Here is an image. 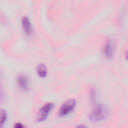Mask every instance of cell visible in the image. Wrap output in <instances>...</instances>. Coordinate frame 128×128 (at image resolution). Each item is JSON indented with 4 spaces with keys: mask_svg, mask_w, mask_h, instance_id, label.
<instances>
[{
    "mask_svg": "<svg viewBox=\"0 0 128 128\" xmlns=\"http://www.w3.org/2000/svg\"><path fill=\"white\" fill-rule=\"evenodd\" d=\"M106 117H107V110L101 104L96 105L94 107V109L92 110L91 115H90V119L93 122L103 121L104 119H106Z\"/></svg>",
    "mask_w": 128,
    "mask_h": 128,
    "instance_id": "cell-1",
    "label": "cell"
},
{
    "mask_svg": "<svg viewBox=\"0 0 128 128\" xmlns=\"http://www.w3.org/2000/svg\"><path fill=\"white\" fill-rule=\"evenodd\" d=\"M75 106H76V100L75 99H70V100L66 101L60 107V109H59V115L60 116H66V115L70 114L74 110Z\"/></svg>",
    "mask_w": 128,
    "mask_h": 128,
    "instance_id": "cell-2",
    "label": "cell"
},
{
    "mask_svg": "<svg viewBox=\"0 0 128 128\" xmlns=\"http://www.w3.org/2000/svg\"><path fill=\"white\" fill-rule=\"evenodd\" d=\"M52 109H53V104L52 103H46V104H44L40 108V110L38 112V121H44L48 117V115L50 114V112L52 111Z\"/></svg>",
    "mask_w": 128,
    "mask_h": 128,
    "instance_id": "cell-3",
    "label": "cell"
},
{
    "mask_svg": "<svg viewBox=\"0 0 128 128\" xmlns=\"http://www.w3.org/2000/svg\"><path fill=\"white\" fill-rule=\"evenodd\" d=\"M103 53H104V55H105V57H106L107 59L113 58L114 53H115V43H114V41L109 40V41L105 44L104 49H103Z\"/></svg>",
    "mask_w": 128,
    "mask_h": 128,
    "instance_id": "cell-4",
    "label": "cell"
},
{
    "mask_svg": "<svg viewBox=\"0 0 128 128\" xmlns=\"http://www.w3.org/2000/svg\"><path fill=\"white\" fill-rule=\"evenodd\" d=\"M21 24H22V29L25 32L26 35H31L32 31H33V27L31 24V21L29 20V18L27 17H23L21 20Z\"/></svg>",
    "mask_w": 128,
    "mask_h": 128,
    "instance_id": "cell-5",
    "label": "cell"
},
{
    "mask_svg": "<svg viewBox=\"0 0 128 128\" xmlns=\"http://www.w3.org/2000/svg\"><path fill=\"white\" fill-rule=\"evenodd\" d=\"M37 74L41 78H44L47 76V68L44 64H40L37 66Z\"/></svg>",
    "mask_w": 128,
    "mask_h": 128,
    "instance_id": "cell-6",
    "label": "cell"
},
{
    "mask_svg": "<svg viewBox=\"0 0 128 128\" xmlns=\"http://www.w3.org/2000/svg\"><path fill=\"white\" fill-rule=\"evenodd\" d=\"M18 83H19V86L22 89H27L28 88V80L25 76H20L18 78Z\"/></svg>",
    "mask_w": 128,
    "mask_h": 128,
    "instance_id": "cell-7",
    "label": "cell"
},
{
    "mask_svg": "<svg viewBox=\"0 0 128 128\" xmlns=\"http://www.w3.org/2000/svg\"><path fill=\"white\" fill-rule=\"evenodd\" d=\"M7 120V113L5 110L0 111V128H3Z\"/></svg>",
    "mask_w": 128,
    "mask_h": 128,
    "instance_id": "cell-8",
    "label": "cell"
},
{
    "mask_svg": "<svg viewBox=\"0 0 128 128\" xmlns=\"http://www.w3.org/2000/svg\"><path fill=\"white\" fill-rule=\"evenodd\" d=\"M5 98V94H4V89H3V84H2V80H1V76H0V104L3 103Z\"/></svg>",
    "mask_w": 128,
    "mask_h": 128,
    "instance_id": "cell-9",
    "label": "cell"
},
{
    "mask_svg": "<svg viewBox=\"0 0 128 128\" xmlns=\"http://www.w3.org/2000/svg\"><path fill=\"white\" fill-rule=\"evenodd\" d=\"M14 128H25V126L23 124H21V123H17V124H15Z\"/></svg>",
    "mask_w": 128,
    "mask_h": 128,
    "instance_id": "cell-10",
    "label": "cell"
},
{
    "mask_svg": "<svg viewBox=\"0 0 128 128\" xmlns=\"http://www.w3.org/2000/svg\"><path fill=\"white\" fill-rule=\"evenodd\" d=\"M76 128H87L86 126H84V125H78Z\"/></svg>",
    "mask_w": 128,
    "mask_h": 128,
    "instance_id": "cell-11",
    "label": "cell"
},
{
    "mask_svg": "<svg viewBox=\"0 0 128 128\" xmlns=\"http://www.w3.org/2000/svg\"><path fill=\"white\" fill-rule=\"evenodd\" d=\"M126 58H127V60H128V55H127V56H126Z\"/></svg>",
    "mask_w": 128,
    "mask_h": 128,
    "instance_id": "cell-12",
    "label": "cell"
}]
</instances>
